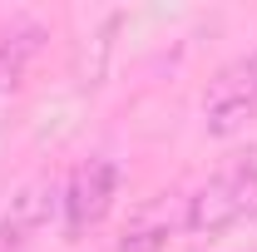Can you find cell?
Returning <instances> with one entry per match:
<instances>
[{
	"label": "cell",
	"mask_w": 257,
	"mask_h": 252,
	"mask_svg": "<svg viewBox=\"0 0 257 252\" xmlns=\"http://www.w3.org/2000/svg\"><path fill=\"white\" fill-rule=\"evenodd\" d=\"M242 218H257V158H232L223 173H213L188 198V208H183L188 237H203V242L232 232Z\"/></svg>",
	"instance_id": "cell-1"
},
{
	"label": "cell",
	"mask_w": 257,
	"mask_h": 252,
	"mask_svg": "<svg viewBox=\"0 0 257 252\" xmlns=\"http://www.w3.org/2000/svg\"><path fill=\"white\" fill-rule=\"evenodd\" d=\"M114 198H119V168H114V158H84L60 188L64 232L69 237H84L89 227H99L109 218Z\"/></svg>",
	"instance_id": "cell-2"
},
{
	"label": "cell",
	"mask_w": 257,
	"mask_h": 252,
	"mask_svg": "<svg viewBox=\"0 0 257 252\" xmlns=\"http://www.w3.org/2000/svg\"><path fill=\"white\" fill-rule=\"evenodd\" d=\"M247 114H257V50L218 69V79L203 94V119L213 134H232L247 124Z\"/></svg>",
	"instance_id": "cell-3"
},
{
	"label": "cell",
	"mask_w": 257,
	"mask_h": 252,
	"mask_svg": "<svg viewBox=\"0 0 257 252\" xmlns=\"http://www.w3.org/2000/svg\"><path fill=\"white\" fill-rule=\"evenodd\" d=\"M55 208H60V183H55V178H35V183H25V188L10 198V208L0 213V247H5V252L25 247L35 232L55 218Z\"/></svg>",
	"instance_id": "cell-4"
},
{
	"label": "cell",
	"mask_w": 257,
	"mask_h": 252,
	"mask_svg": "<svg viewBox=\"0 0 257 252\" xmlns=\"http://www.w3.org/2000/svg\"><path fill=\"white\" fill-rule=\"evenodd\" d=\"M40 45H45L40 25H15L10 35H0V89H15L20 84V74L40 55Z\"/></svg>",
	"instance_id": "cell-5"
},
{
	"label": "cell",
	"mask_w": 257,
	"mask_h": 252,
	"mask_svg": "<svg viewBox=\"0 0 257 252\" xmlns=\"http://www.w3.org/2000/svg\"><path fill=\"white\" fill-rule=\"evenodd\" d=\"M168 218L163 222H134V227H124V237H119V247L114 252H163L168 247Z\"/></svg>",
	"instance_id": "cell-6"
}]
</instances>
